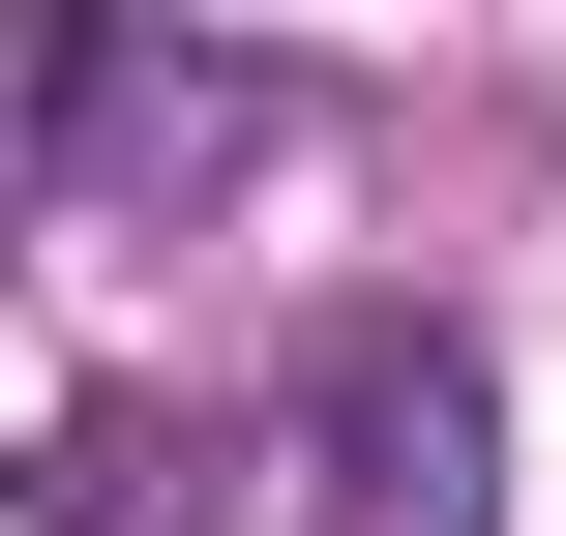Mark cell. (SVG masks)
I'll return each instance as SVG.
<instances>
[{"label": "cell", "mask_w": 566, "mask_h": 536, "mask_svg": "<svg viewBox=\"0 0 566 536\" xmlns=\"http://www.w3.org/2000/svg\"><path fill=\"white\" fill-rule=\"evenodd\" d=\"M328 448H358V477H328L358 536H448L478 507V388H448V358H328Z\"/></svg>", "instance_id": "obj_1"}]
</instances>
